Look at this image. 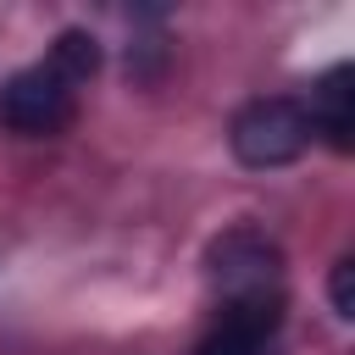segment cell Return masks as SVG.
Returning <instances> with one entry per match:
<instances>
[{
    "instance_id": "1",
    "label": "cell",
    "mask_w": 355,
    "mask_h": 355,
    "mask_svg": "<svg viewBox=\"0 0 355 355\" xmlns=\"http://www.w3.org/2000/svg\"><path fill=\"white\" fill-rule=\"evenodd\" d=\"M100 67V44L94 33L83 28H67L44 61L11 72L0 83V122L11 133H28V139H44V133H61L72 116H78V89L94 78Z\"/></svg>"
},
{
    "instance_id": "2",
    "label": "cell",
    "mask_w": 355,
    "mask_h": 355,
    "mask_svg": "<svg viewBox=\"0 0 355 355\" xmlns=\"http://www.w3.org/2000/svg\"><path fill=\"white\" fill-rule=\"evenodd\" d=\"M216 311H283V250L255 227H227L205 250Z\"/></svg>"
},
{
    "instance_id": "3",
    "label": "cell",
    "mask_w": 355,
    "mask_h": 355,
    "mask_svg": "<svg viewBox=\"0 0 355 355\" xmlns=\"http://www.w3.org/2000/svg\"><path fill=\"white\" fill-rule=\"evenodd\" d=\"M227 144H233V155H239L244 166H255V172L288 166V161H300L305 144H311L305 105L288 100V94H261V100H250V105L233 116Z\"/></svg>"
},
{
    "instance_id": "4",
    "label": "cell",
    "mask_w": 355,
    "mask_h": 355,
    "mask_svg": "<svg viewBox=\"0 0 355 355\" xmlns=\"http://www.w3.org/2000/svg\"><path fill=\"white\" fill-rule=\"evenodd\" d=\"M349 83H355V72H349V61H338V67H327V72L311 83V100H300L311 133H322L333 150H349V133H355V111H349L355 89H349Z\"/></svg>"
},
{
    "instance_id": "5",
    "label": "cell",
    "mask_w": 355,
    "mask_h": 355,
    "mask_svg": "<svg viewBox=\"0 0 355 355\" xmlns=\"http://www.w3.org/2000/svg\"><path fill=\"white\" fill-rule=\"evenodd\" d=\"M283 311H216V327L194 344V355H277Z\"/></svg>"
},
{
    "instance_id": "6",
    "label": "cell",
    "mask_w": 355,
    "mask_h": 355,
    "mask_svg": "<svg viewBox=\"0 0 355 355\" xmlns=\"http://www.w3.org/2000/svg\"><path fill=\"white\" fill-rule=\"evenodd\" d=\"M333 311L338 316H355V255H338L333 261Z\"/></svg>"
}]
</instances>
